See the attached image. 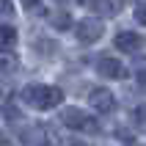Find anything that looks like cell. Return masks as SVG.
<instances>
[{
    "label": "cell",
    "mask_w": 146,
    "mask_h": 146,
    "mask_svg": "<svg viewBox=\"0 0 146 146\" xmlns=\"http://www.w3.org/2000/svg\"><path fill=\"white\" fill-rule=\"evenodd\" d=\"M69 146H80V143H69Z\"/></svg>",
    "instance_id": "obj_17"
},
{
    "label": "cell",
    "mask_w": 146,
    "mask_h": 146,
    "mask_svg": "<svg viewBox=\"0 0 146 146\" xmlns=\"http://www.w3.org/2000/svg\"><path fill=\"white\" fill-rule=\"evenodd\" d=\"M22 3H25V8H36L39 6V0H22Z\"/></svg>",
    "instance_id": "obj_14"
},
{
    "label": "cell",
    "mask_w": 146,
    "mask_h": 146,
    "mask_svg": "<svg viewBox=\"0 0 146 146\" xmlns=\"http://www.w3.org/2000/svg\"><path fill=\"white\" fill-rule=\"evenodd\" d=\"M130 146H141V143H130Z\"/></svg>",
    "instance_id": "obj_18"
},
{
    "label": "cell",
    "mask_w": 146,
    "mask_h": 146,
    "mask_svg": "<svg viewBox=\"0 0 146 146\" xmlns=\"http://www.w3.org/2000/svg\"><path fill=\"white\" fill-rule=\"evenodd\" d=\"M50 22H52V28H58V31H66L69 22H72V17L66 14V11H55V14H50Z\"/></svg>",
    "instance_id": "obj_10"
},
{
    "label": "cell",
    "mask_w": 146,
    "mask_h": 146,
    "mask_svg": "<svg viewBox=\"0 0 146 146\" xmlns=\"http://www.w3.org/2000/svg\"><path fill=\"white\" fill-rule=\"evenodd\" d=\"M113 44L121 50V52H138V50L146 44V39L138 36V33H132V31H124V33H116Z\"/></svg>",
    "instance_id": "obj_6"
},
{
    "label": "cell",
    "mask_w": 146,
    "mask_h": 146,
    "mask_svg": "<svg viewBox=\"0 0 146 146\" xmlns=\"http://www.w3.org/2000/svg\"><path fill=\"white\" fill-rule=\"evenodd\" d=\"M55 3H66V0H55Z\"/></svg>",
    "instance_id": "obj_16"
},
{
    "label": "cell",
    "mask_w": 146,
    "mask_h": 146,
    "mask_svg": "<svg viewBox=\"0 0 146 146\" xmlns=\"http://www.w3.org/2000/svg\"><path fill=\"white\" fill-rule=\"evenodd\" d=\"M132 124L138 127V132H146V105L132 108Z\"/></svg>",
    "instance_id": "obj_9"
},
{
    "label": "cell",
    "mask_w": 146,
    "mask_h": 146,
    "mask_svg": "<svg viewBox=\"0 0 146 146\" xmlns=\"http://www.w3.org/2000/svg\"><path fill=\"white\" fill-rule=\"evenodd\" d=\"M88 102H91L94 110H99V113H113V108H116L113 91H110V88H102V86H97V88L88 94Z\"/></svg>",
    "instance_id": "obj_5"
},
{
    "label": "cell",
    "mask_w": 146,
    "mask_h": 146,
    "mask_svg": "<svg viewBox=\"0 0 146 146\" xmlns=\"http://www.w3.org/2000/svg\"><path fill=\"white\" fill-rule=\"evenodd\" d=\"M17 44V31L11 25H0V50H14Z\"/></svg>",
    "instance_id": "obj_8"
},
{
    "label": "cell",
    "mask_w": 146,
    "mask_h": 146,
    "mask_svg": "<svg viewBox=\"0 0 146 146\" xmlns=\"http://www.w3.org/2000/svg\"><path fill=\"white\" fill-rule=\"evenodd\" d=\"M6 69H8V61H6L3 55H0V72H6Z\"/></svg>",
    "instance_id": "obj_15"
},
{
    "label": "cell",
    "mask_w": 146,
    "mask_h": 146,
    "mask_svg": "<svg viewBox=\"0 0 146 146\" xmlns=\"http://www.w3.org/2000/svg\"><path fill=\"white\" fill-rule=\"evenodd\" d=\"M97 72L102 77H108V80H124L127 77V66L121 61H116L113 55H102L97 61Z\"/></svg>",
    "instance_id": "obj_4"
},
{
    "label": "cell",
    "mask_w": 146,
    "mask_h": 146,
    "mask_svg": "<svg viewBox=\"0 0 146 146\" xmlns=\"http://www.w3.org/2000/svg\"><path fill=\"white\" fill-rule=\"evenodd\" d=\"M61 121L74 132H86V135H97L99 132L97 119L88 116L86 110H80V108H66V110H61Z\"/></svg>",
    "instance_id": "obj_2"
},
{
    "label": "cell",
    "mask_w": 146,
    "mask_h": 146,
    "mask_svg": "<svg viewBox=\"0 0 146 146\" xmlns=\"http://www.w3.org/2000/svg\"><path fill=\"white\" fill-rule=\"evenodd\" d=\"M135 19H138L141 25H146V0H141L138 6H135Z\"/></svg>",
    "instance_id": "obj_13"
},
{
    "label": "cell",
    "mask_w": 146,
    "mask_h": 146,
    "mask_svg": "<svg viewBox=\"0 0 146 146\" xmlns=\"http://www.w3.org/2000/svg\"><path fill=\"white\" fill-rule=\"evenodd\" d=\"M0 143H3V135H0Z\"/></svg>",
    "instance_id": "obj_19"
},
{
    "label": "cell",
    "mask_w": 146,
    "mask_h": 146,
    "mask_svg": "<svg viewBox=\"0 0 146 146\" xmlns=\"http://www.w3.org/2000/svg\"><path fill=\"white\" fill-rule=\"evenodd\" d=\"M22 99L36 110H47V108H55L64 102V91L58 86H41V83H33L22 91Z\"/></svg>",
    "instance_id": "obj_1"
},
{
    "label": "cell",
    "mask_w": 146,
    "mask_h": 146,
    "mask_svg": "<svg viewBox=\"0 0 146 146\" xmlns=\"http://www.w3.org/2000/svg\"><path fill=\"white\" fill-rule=\"evenodd\" d=\"M14 17V6L11 0H0V19H11Z\"/></svg>",
    "instance_id": "obj_12"
},
{
    "label": "cell",
    "mask_w": 146,
    "mask_h": 146,
    "mask_svg": "<svg viewBox=\"0 0 146 146\" xmlns=\"http://www.w3.org/2000/svg\"><path fill=\"white\" fill-rule=\"evenodd\" d=\"M86 8H91L94 14H119L121 3L119 0H80Z\"/></svg>",
    "instance_id": "obj_7"
},
{
    "label": "cell",
    "mask_w": 146,
    "mask_h": 146,
    "mask_svg": "<svg viewBox=\"0 0 146 146\" xmlns=\"http://www.w3.org/2000/svg\"><path fill=\"white\" fill-rule=\"evenodd\" d=\"M135 77H138V86H141V91H146V58L141 61V66L135 64Z\"/></svg>",
    "instance_id": "obj_11"
},
{
    "label": "cell",
    "mask_w": 146,
    "mask_h": 146,
    "mask_svg": "<svg viewBox=\"0 0 146 146\" xmlns=\"http://www.w3.org/2000/svg\"><path fill=\"white\" fill-rule=\"evenodd\" d=\"M102 33H105V22L97 19V17H86V19H80L74 25V36H77L80 44H94Z\"/></svg>",
    "instance_id": "obj_3"
}]
</instances>
